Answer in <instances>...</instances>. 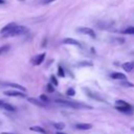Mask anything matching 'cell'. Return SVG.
<instances>
[{
    "mask_svg": "<svg viewBox=\"0 0 134 134\" xmlns=\"http://www.w3.org/2000/svg\"><path fill=\"white\" fill-rule=\"evenodd\" d=\"M54 103H57L59 105H62V106H65V107H70V108H73V109H92L91 106H88L86 104H81V103L71 102V100H67V99L58 98V99H54Z\"/></svg>",
    "mask_w": 134,
    "mask_h": 134,
    "instance_id": "obj_1",
    "label": "cell"
},
{
    "mask_svg": "<svg viewBox=\"0 0 134 134\" xmlns=\"http://www.w3.org/2000/svg\"><path fill=\"white\" fill-rule=\"evenodd\" d=\"M27 32V28L25 26H19V25H16L9 32L6 37H14V36H19V35H23Z\"/></svg>",
    "mask_w": 134,
    "mask_h": 134,
    "instance_id": "obj_2",
    "label": "cell"
},
{
    "mask_svg": "<svg viewBox=\"0 0 134 134\" xmlns=\"http://www.w3.org/2000/svg\"><path fill=\"white\" fill-rule=\"evenodd\" d=\"M77 31L81 32V34H84V35H88L90 36L91 38H96V34L94 32V30L90 27H79L77 28Z\"/></svg>",
    "mask_w": 134,
    "mask_h": 134,
    "instance_id": "obj_3",
    "label": "cell"
},
{
    "mask_svg": "<svg viewBox=\"0 0 134 134\" xmlns=\"http://www.w3.org/2000/svg\"><path fill=\"white\" fill-rule=\"evenodd\" d=\"M16 25H17V24H16V23H14V22L8 23L7 25H5V26L1 29V31H0V32H1V35H2L3 37H6V36L8 35V32H9V31H10V30L16 26Z\"/></svg>",
    "mask_w": 134,
    "mask_h": 134,
    "instance_id": "obj_4",
    "label": "cell"
},
{
    "mask_svg": "<svg viewBox=\"0 0 134 134\" xmlns=\"http://www.w3.org/2000/svg\"><path fill=\"white\" fill-rule=\"evenodd\" d=\"M85 92L87 93V95H88L90 98H93V99L98 100V102H105V99H104L103 97H100L97 93H95V92H93V91H90V90L87 89V88H85Z\"/></svg>",
    "mask_w": 134,
    "mask_h": 134,
    "instance_id": "obj_5",
    "label": "cell"
},
{
    "mask_svg": "<svg viewBox=\"0 0 134 134\" xmlns=\"http://www.w3.org/2000/svg\"><path fill=\"white\" fill-rule=\"evenodd\" d=\"M4 94L5 95H8V96H17V97H24L25 94L21 91H18V90H6L4 91Z\"/></svg>",
    "mask_w": 134,
    "mask_h": 134,
    "instance_id": "obj_6",
    "label": "cell"
},
{
    "mask_svg": "<svg viewBox=\"0 0 134 134\" xmlns=\"http://www.w3.org/2000/svg\"><path fill=\"white\" fill-rule=\"evenodd\" d=\"M45 55H46L45 52L40 53V54H37V55L32 59V64H34V65H41V64L43 63L44 59H45Z\"/></svg>",
    "mask_w": 134,
    "mask_h": 134,
    "instance_id": "obj_7",
    "label": "cell"
},
{
    "mask_svg": "<svg viewBox=\"0 0 134 134\" xmlns=\"http://www.w3.org/2000/svg\"><path fill=\"white\" fill-rule=\"evenodd\" d=\"M62 42H63V44H69V45H74V46H77V47H82L81 43L77 40L72 39V38H65Z\"/></svg>",
    "mask_w": 134,
    "mask_h": 134,
    "instance_id": "obj_8",
    "label": "cell"
},
{
    "mask_svg": "<svg viewBox=\"0 0 134 134\" xmlns=\"http://www.w3.org/2000/svg\"><path fill=\"white\" fill-rule=\"evenodd\" d=\"M115 109L122 112V113H126V114H131L133 111H134V108L133 106H130V107H120V106H115Z\"/></svg>",
    "mask_w": 134,
    "mask_h": 134,
    "instance_id": "obj_9",
    "label": "cell"
},
{
    "mask_svg": "<svg viewBox=\"0 0 134 134\" xmlns=\"http://www.w3.org/2000/svg\"><path fill=\"white\" fill-rule=\"evenodd\" d=\"M110 76L113 79V80H120V81H126L127 80V76L126 74L121 73V72H112L110 74Z\"/></svg>",
    "mask_w": 134,
    "mask_h": 134,
    "instance_id": "obj_10",
    "label": "cell"
},
{
    "mask_svg": "<svg viewBox=\"0 0 134 134\" xmlns=\"http://www.w3.org/2000/svg\"><path fill=\"white\" fill-rule=\"evenodd\" d=\"M4 85L5 86H8V87H12V88H16L19 91H23V92L26 91V88L25 87H23V86H21L19 84H16V83H4Z\"/></svg>",
    "mask_w": 134,
    "mask_h": 134,
    "instance_id": "obj_11",
    "label": "cell"
},
{
    "mask_svg": "<svg viewBox=\"0 0 134 134\" xmlns=\"http://www.w3.org/2000/svg\"><path fill=\"white\" fill-rule=\"evenodd\" d=\"M121 67H122V69H124L125 71L130 72V71H132L133 68H134V62H126V63H124V64L121 65Z\"/></svg>",
    "mask_w": 134,
    "mask_h": 134,
    "instance_id": "obj_12",
    "label": "cell"
},
{
    "mask_svg": "<svg viewBox=\"0 0 134 134\" xmlns=\"http://www.w3.org/2000/svg\"><path fill=\"white\" fill-rule=\"evenodd\" d=\"M27 100H28L29 103L36 105V106H39V107H45V106H46L45 103H43V102H41V100H39V99H37V98H34V97H28Z\"/></svg>",
    "mask_w": 134,
    "mask_h": 134,
    "instance_id": "obj_13",
    "label": "cell"
},
{
    "mask_svg": "<svg viewBox=\"0 0 134 134\" xmlns=\"http://www.w3.org/2000/svg\"><path fill=\"white\" fill-rule=\"evenodd\" d=\"M74 127L77 130H89L92 128V125L91 124H76Z\"/></svg>",
    "mask_w": 134,
    "mask_h": 134,
    "instance_id": "obj_14",
    "label": "cell"
},
{
    "mask_svg": "<svg viewBox=\"0 0 134 134\" xmlns=\"http://www.w3.org/2000/svg\"><path fill=\"white\" fill-rule=\"evenodd\" d=\"M30 130L34 131V132H39L41 134H47V131L42 128V127H39V126H34V127H30Z\"/></svg>",
    "mask_w": 134,
    "mask_h": 134,
    "instance_id": "obj_15",
    "label": "cell"
},
{
    "mask_svg": "<svg viewBox=\"0 0 134 134\" xmlns=\"http://www.w3.org/2000/svg\"><path fill=\"white\" fill-rule=\"evenodd\" d=\"M0 108H2V109H4V110H7V111H16V108L13 106V105H9V104H7V103H2V105L0 106Z\"/></svg>",
    "mask_w": 134,
    "mask_h": 134,
    "instance_id": "obj_16",
    "label": "cell"
},
{
    "mask_svg": "<svg viewBox=\"0 0 134 134\" xmlns=\"http://www.w3.org/2000/svg\"><path fill=\"white\" fill-rule=\"evenodd\" d=\"M93 64L91 62H88V61H82V62H79L76 64L77 67H91Z\"/></svg>",
    "mask_w": 134,
    "mask_h": 134,
    "instance_id": "obj_17",
    "label": "cell"
},
{
    "mask_svg": "<svg viewBox=\"0 0 134 134\" xmlns=\"http://www.w3.org/2000/svg\"><path fill=\"white\" fill-rule=\"evenodd\" d=\"M115 104H116V106H120V107H130V106H132L131 104H129V103H127V102H125V100H122V99L116 100Z\"/></svg>",
    "mask_w": 134,
    "mask_h": 134,
    "instance_id": "obj_18",
    "label": "cell"
},
{
    "mask_svg": "<svg viewBox=\"0 0 134 134\" xmlns=\"http://www.w3.org/2000/svg\"><path fill=\"white\" fill-rule=\"evenodd\" d=\"M122 34H126V35H134V26L132 27H128L124 30H121Z\"/></svg>",
    "mask_w": 134,
    "mask_h": 134,
    "instance_id": "obj_19",
    "label": "cell"
},
{
    "mask_svg": "<svg viewBox=\"0 0 134 134\" xmlns=\"http://www.w3.org/2000/svg\"><path fill=\"white\" fill-rule=\"evenodd\" d=\"M52 126H53L57 130H63V129L65 128V125H64L63 122H54V124H52Z\"/></svg>",
    "mask_w": 134,
    "mask_h": 134,
    "instance_id": "obj_20",
    "label": "cell"
},
{
    "mask_svg": "<svg viewBox=\"0 0 134 134\" xmlns=\"http://www.w3.org/2000/svg\"><path fill=\"white\" fill-rule=\"evenodd\" d=\"M58 74L61 77H64L65 76V71H64V69H63L62 66H58Z\"/></svg>",
    "mask_w": 134,
    "mask_h": 134,
    "instance_id": "obj_21",
    "label": "cell"
},
{
    "mask_svg": "<svg viewBox=\"0 0 134 134\" xmlns=\"http://www.w3.org/2000/svg\"><path fill=\"white\" fill-rule=\"evenodd\" d=\"M8 49H9V46H8V45H3V46H0V54L5 53V52H6Z\"/></svg>",
    "mask_w": 134,
    "mask_h": 134,
    "instance_id": "obj_22",
    "label": "cell"
},
{
    "mask_svg": "<svg viewBox=\"0 0 134 134\" xmlns=\"http://www.w3.org/2000/svg\"><path fill=\"white\" fill-rule=\"evenodd\" d=\"M50 82H51V85H53V86H58L59 85V82H58V80H57V77L54 75L50 76Z\"/></svg>",
    "mask_w": 134,
    "mask_h": 134,
    "instance_id": "obj_23",
    "label": "cell"
},
{
    "mask_svg": "<svg viewBox=\"0 0 134 134\" xmlns=\"http://www.w3.org/2000/svg\"><path fill=\"white\" fill-rule=\"evenodd\" d=\"M66 94H67L68 96H73V95L75 94V90H74L73 88H69V89L66 91Z\"/></svg>",
    "mask_w": 134,
    "mask_h": 134,
    "instance_id": "obj_24",
    "label": "cell"
},
{
    "mask_svg": "<svg viewBox=\"0 0 134 134\" xmlns=\"http://www.w3.org/2000/svg\"><path fill=\"white\" fill-rule=\"evenodd\" d=\"M121 85H122V86H125V87H133V86H134V84L129 83L127 80H126V81H122V82H121Z\"/></svg>",
    "mask_w": 134,
    "mask_h": 134,
    "instance_id": "obj_25",
    "label": "cell"
},
{
    "mask_svg": "<svg viewBox=\"0 0 134 134\" xmlns=\"http://www.w3.org/2000/svg\"><path fill=\"white\" fill-rule=\"evenodd\" d=\"M40 100L46 104V103H47V102H48L49 99H48V97H47V96H46L45 94H41V95H40Z\"/></svg>",
    "mask_w": 134,
    "mask_h": 134,
    "instance_id": "obj_26",
    "label": "cell"
},
{
    "mask_svg": "<svg viewBox=\"0 0 134 134\" xmlns=\"http://www.w3.org/2000/svg\"><path fill=\"white\" fill-rule=\"evenodd\" d=\"M46 87H47V91H48V92H53V91H54V87H53V85H51L50 83L47 84Z\"/></svg>",
    "mask_w": 134,
    "mask_h": 134,
    "instance_id": "obj_27",
    "label": "cell"
},
{
    "mask_svg": "<svg viewBox=\"0 0 134 134\" xmlns=\"http://www.w3.org/2000/svg\"><path fill=\"white\" fill-rule=\"evenodd\" d=\"M53 1H55V0H42L41 2H42L43 4H49V3L53 2Z\"/></svg>",
    "mask_w": 134,
    "mask_h": 134,
    "instance_id": "obj_28",
    "label": "cell"
},
{
    "mask_svg": "<svg viewBox=\"0 0 134 134\" xmlns=\"http://www.w3.org/2000/svg\"><path fill=\"white\" fill-rule=\"evenodd\" d=\"M46 42H47V40H46V39H44V41H43V43H42V47H45Z\"/></svg>",
    "mask_w": 134,
    "mask_h": 134,
    "instance_id": "obj_29",
    "label": "cell"
},
{
    "mask_svg": "<svg viewBox=\"0 0 134 134\" xmlns=\"http://www.w3.org/2000/svg\"><path fill=\"white\" fill-rule=\"evenodd\" d=\"M1 134H15V133H9V132H2Z\"/></svg>",
    "mask_w": 134,
    "mask_h": 134,
    "instance_id": "obj_30",
    "label": "cell"
},
{
    "mask_svg": "<svg viewBox=\"0 0 134 134\" xmlns=\"http://www.w3.org/2000/svg\"><path fill=\"white\" fill-rule=\"evenodd\" d=\"M57 134H65V133H63V132H61V131H58Z\"/></svg>",
    "mask_w": 134,
    "mask_h": 134,
    "instance_id": "obj_31",
    "label": "cell"
},
{
    "mask_svg": "<svg viewBox=\"0 0 134 134\" xmlns=\"http://www.w3.org/2000/svg\"><path fill=\"white\" fill-rule=\"evenodd\" d=\"M4 3V0H0V4H3Z\"/></svg>",
    "mask_w": 134,
    "mask_h": 134,
    "instance_id": "obj_32",
    "label": "cell"
},
{
    "mask_svg": "<svg viewBox=\"0 0 134 134\" xmlns=\"http://www.w3.org/2000/svg\"><path fill=\"white\" fill-rule=\"evenodd\" d=\"M2 103H3V100H1V99H0V106L2 105Z\"/></svg>",
    "mask_w": 134,
    "mask_h": 134,
    "instance_id": "obj_33",
    "label": "cell"
},
{
    "mask_svg": "<svg viewBox=\"0 0 134 134\" xmlns=\"http://www.w3.org/2000/svg\"><path fill=\"white\" fill-rule=\"evenodd\" d=\"M21 1H23V0H21Z\"/></svg>",
    "mask_w": 134,
    "mask_h": 134,
    "instance_id": "obj_34",
    "label": "cell"
}]
</instances>
